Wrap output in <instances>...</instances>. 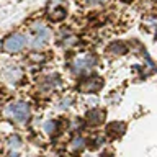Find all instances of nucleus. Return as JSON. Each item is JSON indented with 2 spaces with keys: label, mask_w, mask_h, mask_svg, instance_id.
<instances>
[{
  "label": "nucleus",
  "mask_w": 157,
  "mask_h": 157,
  "mask_svg": "<svg viewBox=\"0 0 157 157\" xmlns=\"http://www.w3.org/2000/svg\"><path fill=\"white\" fill-rule=\"evenodd\" d=\"M7 116L10 120H13L15 123H26L29 118H31V108L26 101H15L10 103L7 106Z\"/></svg>",
  "instance_id": "1"
},
{
  "label": "nucleus",
  "mask_w": 157,
  "mask_h": 157,
  "mask_svg": "<svg viewBox=\"0 0 157 157\" xmlns=\"http://www.w3.org/2000/svg\"><path fill=\"white\" fill-rule=\"evenodd\" d=\"M28 44V38L21 33H13L10 36L5 38V41L2 44V49L7 54H17L20 51H23Z\"/></svg>",
  "instance_id": "2"
},
{
  "label": "nucleus",
  "mask_w": 157,
  "mask_h": 157,
  "mask_svg": "<svg viewBox=\"0 0 157 157\" xmlns=\"http://www.w3.org/2000/svg\"><path fill=\"white\" fill-rule=\"evenodd\" d=\"M31 31H33V36H31V46L33 48H41L51 39V29L44 23H34Z\"/></svg>",
  "instance_id": "3"
},
{
  "label": "nucleus",
  "mask_w": 157,
  "mask_h": 157,
  "mask_svg": "<svg viewBox=\"0 0 157 157\" xmlns=\"http://www.w3.org/2000/svg\"><path fill=\"white\" fill-rule=\"evenodd\" d=\"M93 66H95V57L90 56V54H83V56H78L72 64V69L75 74H83V72H90Z\"/></svg>",
  "instance_id": "4"
},
{
  "label": "nucleus",
  "mask_w": 157,
  "mask_h": 157,
  "mask_svg": "<svg viewBox=\"0 0 157 157\" xmlns=\"http://www.w3.org/2000/svg\"><path fill=\"white\" fill-rule=\"evenodd\" d=\"M2 77H3V80H7L10 83H17L20 80V77H21V72H20V69L15 66V64H8V66L3 69Z\"/></svg>",
  "instance_id": "5"
},
{
  "label": "nucleus",
  "mask_w": 157,
  "mask_h": 157,
  "mask_svg": "<svg viewBox=\"0 0 157 157\" xmlns=\"http://www.w3.org/2000/svg\"><path fill=\"white\" fill-rule=\"evenodd\" d=\"M100 87H101L100 77H88V78H85V80L80 83L82 92H87V93H92V92L100 90Z\"/></svg>",
  "instance_id": "6"
},
{
  "label": "nucleus",
  "mask_w": 157,
  "mask_h": 157,
  "mask_svg": "<svg viewBox=\"0 0 157 157\" xmlns=\"http://www.w3.org/2000/svg\"><path fill=\"white\" fill-rule=\"evenodd\" d=\"M103 118H105V113L101 110H92L87 115V121H88V124L97 126V124H100V123H103Z\"/></svg>",
  "instance_id": "7"
},
{
  "label": "nucleus",
  "mask_w": 157,
  "mask_h": 157,
  "mask_svg": "<svg viewBox=\"0 0 157 157\" xmlns=\"http://www.w3.org/2000/svg\"><path fill=\"white\" fill-rule=\"evenodd\" d=\"M49 18H51L52 21H61L62 18H66V8L59 7V5L52 7V10L49 12Z\"/></svg>",
  "instance_id": "8"
},
{
  "label": "nucleus",
  "mask_w": 157,
  "mask_h": 157,
  "mask_svg": "<svg viewBox=\"0 0 157 157\" xmlns=\"http://www.w3.org/2000/svg\"><path fill=\"white\" fill-rule=\"evenodd\" d=\"M83 147H85V141H83V137H74V139L71 141V151L80 152Z\"/></svg>",
  "instance_id": "9"
},
{
  "label": "nucleus",
  "mask_w": 157,
  "mask_h": 157,
  "mask_svg": "<svg viewBox=\"0 0 157 157\" xmlns=\"http://www.w3.org/2000/svg\"><path fill=\"white\" fill-rule=\"evenodd\" d=\"M8 146H10V149H18V147L21 146V139H20V136L18 134L10 136L8 137Z\"/></svg>",
  "instance_id": "10"
},
{
  "label": "nucleus",
  "mask_w": 157,
  "mask_h": 157,
  "mask_svg": "<svg viewBox=\"0 0 157 157\" xmlns=\"http://www.w3.org/2000/svg\"><path fill=\"white\" fill-rule=\"evenodd\" d=\"M44 131H46L48 134H54V132L57 131V121H48L46 124H44Z\"/></svg>",
  "instance_id": "11"
},
{
  "label": "nucleus",
  "mask_w": 157,
  "mask_h": 157,
  "mask_svg": "<svg viewBox=\"0 0 157 157\" xmlns=\"http://www.w3.org/2000/svg\"><path fill=\"white\" fill-rule=\"evenodd\" d=\"M88 3H92V5H97V3H105L106 0H87Z\"/></svg>",
  "instance_id": "12"
},
{
  "label": "nucleus",
  "mask_w": 157,
  "mask_h": 157,
  "mask_svg": "<svg viewBox=\"0 0 157 157\" xmlns=\"http://www.w3.org/2000/svg\"><path fill=\"white\" fill-rule=\"evenodd\" d=\"M8 157H20V155L17 154V152H13V151H12V152H10V154H8Z\"/></svg>",
  "instance_id": "13"
}]
</instances>
